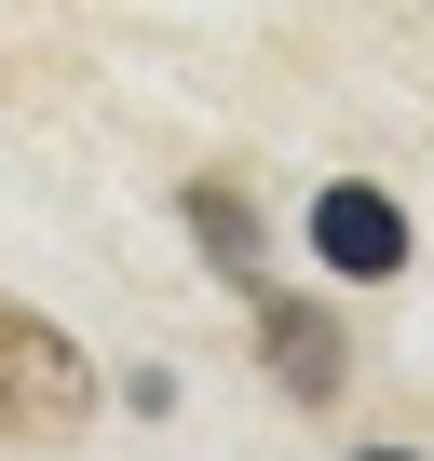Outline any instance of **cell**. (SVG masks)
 Listing matches in <instances>:
<instances>
[{
    "label": "cell",
    "instance_id": "obj_2",
    "mask_svg": "<svg viewBox=\"0 0 434 461\" xmlns=\"http://www.w3.org/2000/svg\"><path fill=\"white\" fill-rule=\"evenodd\" d=\"M312 258L353 272V285H393V272H407V217H393V190L326 176V203H312Z\"/></svg>",
    "mask_w": 434,
    "mask_h": 461
},
{
    "label": "cell",
    "instance_id": "obj_3",
    "mask_svg": "<svg viewBox=\"0 0 434 461\" xmlns=\"http://www.w3.org/2000/svg\"><path fill=\"white\" fill-rule=\"evenodd\" d=\"M258 339H272V380H285L299 407H326V393L353 380V353H339V326H326L312 299H258Z\"/></svg>",
    "mask_w": 434,
    "mask_h": 461
},
{
    "label": "cell",
    "instance_id": "obj_4",
    "mask_svg": "<svg viewBox=\"0 0 434 461\" xmlns=\"http://www.w3.org/2000/svg\"><path fill=\"white\" fill-rule=\"evenodd\" d=\"M190 245L231 272V285H258V217H245V190H231V176H190Z\"/></svg>",
    "mask_w": 434,
    "mask_h": 461
},
{
    "label": "cell",
    "instance_id": "obj_5",
    "mask_svg": "<svg viewBox=\"0 0 434 461\" xmlns=\"http://www.w3.org/2000/svg\"><path fill=\"white\" fill-rule=\"evenodd\" d=\"M366 461H407V447H366Z\"/></svg>",
    "mask_w": 434,
    "mask_h": 461
},
{
    "label": "cell",
    "instance_id": "obj_1",
    "mask_svg": "<svg viewBox=\"0 0 434 461\" xmlns=\"http://www.w3.org/2000/svg\"><path fill=\"white\" fill-rule=\"evenodd\" d=\"M95 420V366L68 326H41L28 299H0V434H82Z\"/></svg>",
    "mask_w": 434,
    "mask_h": 461
}]
</instances>
